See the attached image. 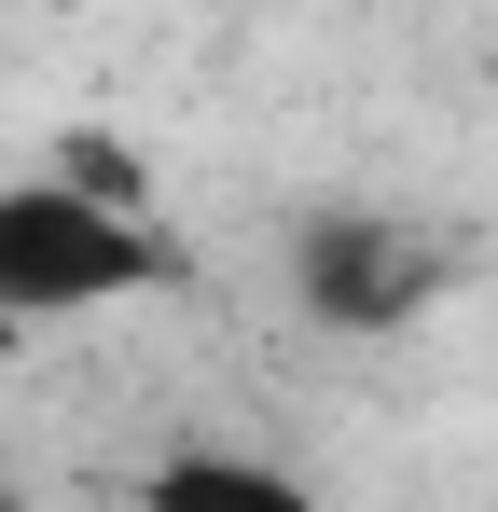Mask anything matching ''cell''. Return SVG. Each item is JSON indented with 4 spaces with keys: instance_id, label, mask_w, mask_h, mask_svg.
I'll use <instances>...</instances> for the list:
<instances>
[{
    "instance_id": "6da1fadb",
    "label": "cell",
    "mask_w": 498,
    "mask_h": 512,
    "mask_svg": "<svg viewBox=\"0 0 498 512\" xmlns=\"http://www.w3.org/2000/svg\"><path fill=\"white\" fill-rule=\"evenodd\" d=\"M166 250L139 208H111L97 180L70 167H28L0 180V319H97V305H125V291H153Z\"/></svg>"
},
{
    "instance_id": "7a4b0ae2",
    "label": "cell",
    "mask_w": 498,
    "mask_h": 512,
    "mask_svg": "<svg viewBox=\"0 0 498 512\" xmlns=\"http://www.w3.org/2000/svg\"><path fill=\"white\" fill-rule=\"evenodd\" d=\"M429 291H443V250H429V236H402V222H360V208L305 222V305H319V319H346V333H388V319H415Z\"/></svg>"
},
{
    "instance_id": "3957f363",
    "label": "cell",
    "mask_w": 498,
    "mask_h": 512,
    "mask_svg": "<svg viewBox=\"0 0 498 512\" xmlns=\"http://www.w3.org/2000/svg\"><path fill=\"white\" fill-rule=\"evenodd\" d=\"M139 512H319V485L249 457V443H166L139 471Z\"/></svg>"
},
{
    "instance_id": "277c9868",
    "label": "cell",
    "mask_w": 498,
    "mask_h": 512,
    "mask_svg": "<svg viewBox=\"0 0 498 512\" xmlns=\"http://www.w3.org/2000/svg\"><path fill=\"white\" fill-rule=\"evenodd\" d=\"M14 360H28V319H0V374H14Z\"/></svg>"
}]
</instances>
